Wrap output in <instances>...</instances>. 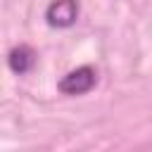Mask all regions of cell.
Instances as JSON below:
<instances>
[{"instance_id":"obj_1","label":"cell","mask_w":152,"mask_h":152,"mask_svg":"<svg viewBox=\"0 0 152 152\" xmlns=\"http://www.w3.org/2000/svg\"><path fill=\"white\" fill-rule=\"evenodd\" d=\"M95 83H97V71L90 64H83V66L69 71L66 76H62L57 88L64 95H86L95 88Z\"/></svg>"},{"instance_id":"obj_2","label":"cell","mask_w":152,"mask_h":152,"mask_svg":"<svg viewBox=\"0 0 152 152\" xmlns=\"http://www.w3.org/2000/svg\"><path fill=\"white\" fill-rule=\"evenodd\" d=\"M78 0H52L45 10V21L50 28H69L78 19Z\"/></svg>"},{"instance_id":"obj_3","label":"cell","mask_w":152,"mask_h":152,"mask_svg":"<svg viewBox=\"0 0 152 152\" xmlns=\"http://www.w3.org/2000/svg\"><path fill=\"white\" fill-rule=\"evenodd\" d=\"M7 66L14 74H19V76L28 74L36 66V52H33V48L31 45H17V48H12L10 55H7Z\"/></svg>"}]
</instances>
